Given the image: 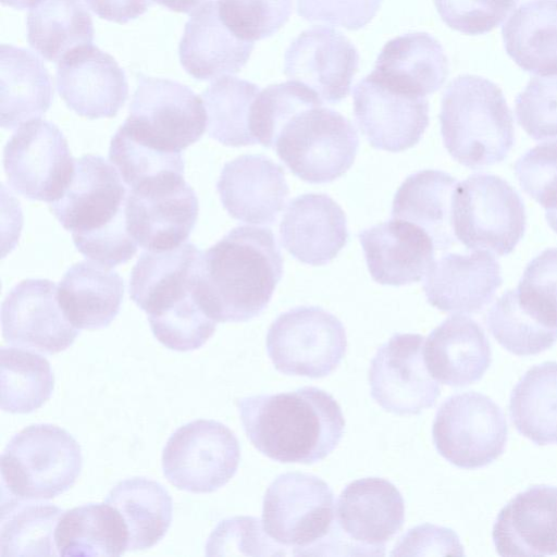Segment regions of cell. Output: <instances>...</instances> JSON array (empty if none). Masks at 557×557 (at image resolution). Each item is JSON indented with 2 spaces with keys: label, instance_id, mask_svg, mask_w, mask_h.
Instances as JSON below:
<instances>
[{
  "label": "cell",
  "instance_id": "9a60e30c",
  "mask_svg": "<svg viewBox=\"0 0 557 557\" xmlns=\"http://www.w3.org/2000/svg\"><path fill=\"white\" fill-rule=\"evenodd\" d=\"M420 334L396 333L381 345L371 360L368 381L371 397L384 410L419 414L432 407L441 387L428 371Z\"/></svg>",
  "mask_w": 557,
  "mask_h": 557
},
{
  "label": "cell",
  "instance_id": "816d5d0a",
  "mask_svg": "<svg viewBox=\"0 0 557 557\" xmlns=\"http://www.w3.org/2000/svg\"><path fill=\"white\" fill-rule=\"evenodd\" d=\"M383 0H296L297 14L309 22H323L347 29L366 26Z\"/></svg>",
  "mask_w": 557,
  "mask_h": 557
},
{
  "label": "cell",
  "instance_id": "2e32d148",
  "mask_svg": "<svg viewBox=\"0 0 557 557\" xmlns=\"http://www.w3.org/2000/svg\"><path fill=\"white\" fill-rule=\"evenodd\" d=\"M1 322L8 344L47 355L65 350L79 334L59 305L57 285L45 278L16 284L2 302Z\"/></svg>",
  "mask_w": 557,
  "mask_h": 557
},
{
  "label": "cell",
  "instance_id": "8992f818",
  "mask_svg": "<svg viewBox=\"0 0 557 557\" xmlns=\"http://www.w3.org/2000/svg\"><path fill=\"white\" fill-rule=\"evenodd\" d=\"M451 224L455 237L468 249L506 256L522 239L527 215L520 195L507 181L478 173L457 184Z\"/></svg>",
  "mask_w": 557,
  "mask_h": 557
},
{
  "label": "cell",
  "instance_id": "7402d4cb",
  "mask_svg": "<svg viewBox=\"0 0 557 557\" xmlns=\"http://www.w3.org/2000/svg\"><path fill=\"white\" fill-rule=\"evenodd\" d=\"M371 277L403 286L425 277L434 260V242L419 225L393 219L358 234Z\"/></svg>",
  "mask_w": 557,
  "mask_h": 557
},
{
  "label": "cell",
  "instance_id": "52a82bcc",
  "mask_svg": "<svg viewBox=\"0 0 557 557\" xmlns=\"http://www.w3.org/2000/svg\"><path fill=\"white\" fill-rule=\"evenodd\" d=\"M359 138L349 120L323 104L297 112L278 133V158L300 180L333 182L344 175L357 156Z\"/></svg>",
  "mask_w": 557,
  "mask_h": 557
},
{
  "label": "cell",
  "instance_id": "484cf974",
  "mask_svg": "<svg viewBox=\"0 0 557 557\" xmlns=\"http://www.w3.org/2000/svg\"><path fill=\"white\" fill-rule=\"evenodd\" d=\"M203 252L194 244L166 251H145L129 280L132 300L147 313L158 315L190 297L197 286Z\"/></svg>",
  "mask_w": 557,
  "mask_h": 557
},
{
  "label": "cell",
  "instance_id": "8fae6325",
  "mask_svg": "<svg viewBox=\"0 0 557 557\" xmlns=\"http://www.w3.org/2000/svg\"><path fill=\"white\" fill-rule=\"evenodd\" d=\"M442 457L462 469H478L505 450L508 428L502 409L486 395L466 392L448 397L438 408L432 428Z\"/></svg>",
  "mask_w": 557,
  "mask_h": 557
},
{
  "label": "cell",
  "instance_id": "d6a6232c",
  "mask_svg": "<svg viewBox=\"0 0 557 557\" xmlns=\"http://www.w3.org/2000/svg\"><path fill=\"white\" fill-rule=\"evenodd\" d=\"M507 54L523 71L557 75V0L522 3L502 28Z\"/></svg>",
  "mask_w": 557,
  "mask_h": 557
},
{
  "label": "cell",
  "instance_id": "3957f363",
  "mask_svg": "<svg viewBox=\"0 0 557 557\" xmlns=\"http://www.w3.org/2000/svg\"><path fill=\"white\" fill-rule=\"evenodd\" d=\"M127 196L111 162L85 154L75 159L72 181L62 197L49 206L82 255L112 268L137 252L126 225Z\"/></svg>",
  "mask_w": 557,
  "mask_h": 557
},
{
  "label": "cell",
  "instance_id": "836d02e7",
  "mask_svg": "<svg viewBox=\"0 0 557 557\" xmlns=\"http://www.w3.org/2000/svg\"><path fill=\"white\" fill-rule=\"evenodd\" d=\"M60 556H121L128 535L119 511L108 503H90L62 513L54 530Z\"/></svg>",
  "mask_w": 557,
  "mask_h": 557
},
{
  "label": "cell",
  "instance_id": "e0dca14e",
  "mask_svg": "<svg viewBox=\"0 0 557 557\" xmlns=\"http://www.w3.org/2000/svg\"><path fill=\"white\" fill-rule=\"evenodd\" d=\"M354 113L368 143L389 152L417 145L429 126L424 97L393 88L372 73L354 88Z\"/></svg>",
  "mask_w": 557,
  "mask_h": 557
},
{
  "label": "cell",
  "instance_id": "ac0fdd59",
  "mask_svg": "<svg viewBox=\"0 0 557 557\" xmlns=\"http://www.w3.org/2000/svg\"><path fill=\"white\" fill-rule=\"evenodd\" d=\"M284 61L287 77L311 88L323 101L336 103L350 91L359 55L341 32L313 26L293 40Z\"/></svg>",
  "mask_w": 557,
  "mask_h": 557
},
{
  "label": "cell",
  "instance_id": "60d3db41",
  "mask_svg": "<svg viewBox=\"0 0 557 557\" xmlns=\"http://www.w3.org/2000/svg\"><path fill=\"white\" fill-rule=\"evenodd\" d=\"M486 324L494 338L517 356L537 355L557 342V327L549 326L520 298L506 290L491 307Z\"/></svg>",
  "mask_w": 557,
  "mask_h": 557
},
{
  "label": "cell",
  "instance_id": "bcb514c9",
  "mask_svg": "<svg viewBox=\"0 0 557 557\" xmlns=\"http://www.w3.org/2000/svg\"><path fill=\"white\" fill-rule=\"evenodd\" d=\"M515 112L532 139L557 137V75L532 78L518 94Z\"/></svg>",
  "mask_w": 557,
  "mask_h": 557
},
{
  "label": "cell",
  "instance_id": "ba28073f",
  "mask_svg": "<svg viewBox=\"0 0 557 557\" xmlns=\"http://www.w3.org/2000/svg\"><path fill=\"white\" fill-rule=\"evenodd\" d=\"M121 126L159 150L182 152L203 135L207 112L202 98L187 86L139 74L129 114Z\"/></svg>",
  "mask_w": 557,
  "mask_h": 557
},
{
  "label": "cell",
  "instance_id": "d4e9b609",
  "mask_svg": "<svg viewBox=\"0 0 557 557\" xmlns=\"http://www.w3.org/2000/svg\"><path fill=\"white\" fill-rule=\"evenodd\" d=\"M283 247L310 265L331 262L348 240L345 212L325 194H304L287 206L280 224Z\"/></svg>",
  "mask_w": 557,
  "mask_h": 557
},
{
  "label": "cell",
  "instance_id": "30bf717a",
  "mask_svg": "<svg viewBox=\"0 0 557 557\" xmlns=\"http://www.w3.org/2000/svg\"><path fill=\"white\" fill-rule=\"evenodd\" d=\"M239 460L235 434L219 421L198 419L170 436L162 453V470L178 490L212 493L234 476Z\"/></svg>",
  "mask_w": 557,
  "mask_h": 557
},
{
  "label": "cell",
  "instance_id": "f1b7e54d",
  "mask_svg": "<svg viewBox=\"0 0 557 557\" xmlns=\"http://www.w3.org/2000/svg\"><path fill=\"white\" fill-rule=\"evenodd\" d=\"M371 73L393 88L425 97L445 83L448 60L433 36L408 33L385 44Z\"/></svg>",
  "mask_w": 557,
  "mask_h": 557
},
{
  "label": "cell",
  "instance_id": "4fadbf2b",
  "mask_svg": "<svg viewBox=\"0 0 557 557\" xmlns=\"http://www.w3.org/2000/svg\"><path fill=\"white\" fill-rule=\"evenodd\" d=\"M3 166L16 193L50 205L59 200L70 185L75 159L58 126L36 119L22 124L8 140Z\"/></svg>",
  "mask_w": 557,
  "mask_h": 557
},
{
  "label": "cell",
  "instance_id": "5bb4252c",
  "mask_svg": "<svg viewBox=\"0 0 557 557\" xmlns=\"http://www.w3.org/2000/svg\"><path fill=\"white\" fill-rule=\"evenodd\" d=\"M125 211L132 238L145 250L158 252L188 239L199 203L184 174L171 172L129 189Z\"/></svg>",
  "mask_w": 557,
  "mask_h": 557
},
{
  "label": "cell",
  "instance_id": "d590c367",
  "mask_svg": "<svg viewBox=\"0 0 557 557\" xmlns=\"http://www.w3.org/2000/svg\"><path fill=\"white\" fill-rule=\"evenodd\" d=\"M27 40L44 59L60 62L92 44L91 16L82 0H42L28 13Z\"/></svg>",
  "mask_w": 557,
  "mask_h": 557
},
{
  "label": "cell",
  "instance_id": "4316f807",
  "mask_svg": "<svg viewBox=\"0 0 557 557\" xmlns=\"http://www.w3.org/2000/svg\"><path fill=\"white\" fill-rule=\"evenodd\" d=\"M424 361L436 381L466 386L482 379L492 362L490 342L471 318L451 315L425 338Z\"/></svg>",
  "mask_w": 557,
  "mask_h": 557
},
{
  "label": "cell",
  "instance_id": "f6af8a7d",
  "mask_svg": "<svg viewBox=\"0 0 557 557\" xmlns=\"http://www.w3.org/2000/svg\"><path fill=\"white\" fill-rule=\"evenodd\" d=\"M223 24L239 39L253 42L275 34L289 18L293 0H218Z\"/></svg>",
  "mask_w": 557,
  "mask_h": 557
},
{
  "label": "cell",
  "instance_id": "f35d334b",
  "mask_svg": "<svg viewBox=\"0 0 557 557\" xmlns=\"http://www.w3.org/2000/svg\"><path fill=\"white\" fill-rule=\"evenodd\" d=\"M0 371V403L5 412H33L52 394L54 375L50 362L36 351L2 347Z\"/></svg>",
  "mask_w": 557,
  "mask_h": 557
},
{
  "label": "cell",
  "instance_id": "6f0895ef",
  "mask_svg": "<svg viewBox=\"0 0 557 557\" xmlns=\"http://www.w3.org/2000/svg\"><path fill=\"white\" fill-rule=\"evenodd\" d=\"M545 218L550 228L557 233V213L545 214Z\"/></svg>",
  "mask_w": 557,
  "mask_h": 557
},
{
  "label": "cell",
  "instance_id": "e575fe53",
  "mask_svg": "<svg viewBox=\"0 0 557 557\" xmlns=\"http://www.w3.org/2000/svg\"><path fill=\"white\" fill-rule=\"evenodd\" d=\"M106 503L121 515L128 535L127 550L154 546L168 532L173 502L168 490L146 478H132L115 484Z\"/></svg>",
  "mask_w": 557,
  "mask_h": 557
},
{
  "label": "cell",
  "instance_id": "ffe728a7",
  "mask_svg": "<svg viewBox=\"0 0 557 557\" xmlns=\"http://www.w3.org/2000/svg\"><path fill=\"white\" fill-rule=\"evenodd\" d=\"M57 88L66 106L87 119L116 115L128 95L124 71L112 55L92 45L73 50L59 62Z\"/></svg>",
  "mask_w": 557,
  "mask_h": 557
},
{
  "label": "cell",
  "instance_id": "9f6ffc18",
  "mask_svg": "<svg viewBox=\"0 0 557 557\" xmlns=\"http://www.w3.org/2000/svg\"><path fill=\"white\" fill-rule=\"evenodd\" d=\"M42 0H1L3 5H8L14 9H26V8H34Z\"/></svg>",
  "mask_w": 557,
  "mask_h": 557
},
{
  "label": "cell",
  "instance_id": "7bdbcfd3",
  "mask_svg": "<svg viewBox=\"0 0 557 557\" xmlns=\"http://www.w3.org/2000/svg\"><path fill=\"white\" fill-rule=\"evenodd\" d=\"M109 160L129 189L166 173L184 174L185 166L181 152L159 150L133 137L122 126L111 139Z\"/></svg>",
  "mask_w": 557,
  "mask_h": 557
},
{
  "label": "cell",
  "instance_id": "5b68a950",
  "mask_svg": "<svg viewBox=\"0 0 557 557\" xmlns=\"http://www.w3.org/2000/svg\"><path fill=\"white\" fill-rule=\"evenodd\" d=\"M82 466L81 446L67 431L47 423L26 426L1 455V500L53 498L73 486Z\"/></svg>",
  "mask_w": 557,
  "mask_h": 557
},
{
  "label": "cell",
  "instance_id": "603a6c76",
  "mask_svg": "<svg viewBox=\"0 0 557 557\" xmlns=\"http://www.w3.org/2000/svg\"><path fill=\"white\" fill-rule=\"evenodd\" d=\"M503 283L500 264L488 252H449L434 261L423 290L430 305L449 313H476L488 305Z\"/></svg>",
  "mask_w": 557,
  "mask_h": 557
},
{
  "label": "cell",
  "instance_id": "7a4b0ae2",
  "mask_svg": "<svg viewBox=\"0 0 557 557\" xmlns=\"http://www.w3.org/2000/svg\"><path fill=\"white\" fill-rule=\"evenodd\" d=\"M236 406L251 444L278 462L321 461L344 435L345 419L338 403L314 386L248 396L238 399Z\"/></svg>",
  "mask_w": 557,
  "mask_h": 557
},
{
  "label": "cell",
  "instance_id": "11a10c76",
  "mask_svg": "<svg viewBox=\"0 0 557 557\" xmlns=\"http://www.w3.org/2000/svg\"><path fill=\"white\" fill-rule=\"evenodd\" d=\"M160 5L175 12L193 14L195 11L213 0H153Z\"/></svg>",
  "mask_w": 557,
  "mask_h": 557
},
{
  "label": "cell",
  "instance_id": "f5cc1de1",
  "mask_svg": "<svg viewBox=\"0 0 557 557\" xmlns=\"http://www.w3.org/2000/svg\"><path fill=\"white\" fill-rule=\"evenodd\" d=\"M463 555L457 534L447 528L422 524L409 530L395 546L392 556Z\"/></svg>",
  "mask_w": 557,
  "mask_h": 557
},
{
  "label": "cell",
  "instance_id": "74e56055",
  "mask_svg": "<svg viewBox=\"0 0 557 557\" xmlns=\"http://www.w3.org/2000/svg\"><path fill=\"white\" fill-rule=\"evenodd\" d=\"M64 511L52 504L1 500L0 556H55L54 530Z\"/></svg>",
  "mask_w": 557,
  "mask_h": 557
},
{
  "label": "cell",
  "instance_id": "c3c4849f",
  "mask_svg": "<svg viewBox=\"0 0 557 557\" xmlns=\"http://www.w3.org/2000/svg\"><path fill=\"white\" fill-rule=\"evenodd\" d=\"M259 519L253 517H234L222 520L210 534L206 544V555H248L282 556L271 543Z\"/></svg>",
  "mask_w": 557,
  "mask_h": 557
},
{
  "label": "cell",
  "instance_id": "7c38bea8",
  "mask_svg": "<svg viewBox=\"0 0 557 557\" xmlns=\"http://www.w3.org/2000/svg\"><path fill=\"white\" fill-rule=\"evenodd\" d=\"M334 518L333 491L313 474L283 473L265 491L263 530L276 544L295 547L294 555L327 536Z\"/></svg>",
  "mask_w": 557,
  "mask_h": 557
},
{
  "label": "cell",
  "instance_id": "44dd1931",
  "mask_svg": "<svg viewBox=\"0 0 557 557\" xmlns=\"http://www.w3.org/2000/svg\"><path fill=\"white\" fill-rule=\"evenodd\" d=\"M216 189L232 218L256 225L275 223L289 193L282 166L263 154H243L225 163Z\"/></svg>",
  "mask_w": 557,
  "mask_h": 557
},
{
  "label": "cell",
  "instance_id": "6da1fadb",
  "mask_svg": "<svg viewBox=\"0 0 557 557\" xmlns=\"http://www.w3.org/2000/svg\"><path fill=\"white\" fill-rule=\"evenodd\" d=\"M282 275L273 232L237 226L203 252L197 297L216 322H246L268 307Z\"/></svg>",
  "mask_w": 557,
  "mask_h": 557
},
{
  "label": "cell",
  "instance_id": "db71d44e",
  "mask_svg": "<svg viewBox=\"0 0 557 557\" xmlns=\"http://www.w3.org/2000/svg\"><path fill=\"white\" fill-rule=\"evenodd\" d=\"M86 2L99 17L125 24L144 14L153 0H86Z\"/></svg>",
  "mask_w": 557,
  "mask_h": 557
},
{
  "label": "cell",
  "instance_id": "ee69618b",
  "mask_svg": "<svg viewBox=\"0 0 557 557\" xmlns=\"http://www.w3.org/2000/svg\"><path fill=\"white\" fill-rule=\"evenodd\" d=\"M153 336L166 348L190 351L200 348L214 333L216 321L202 309L196 292L173 308L148 318Z\"/></svg>",
  "mask_w": 557,
  "mask_h": 557
},
{
  "label": "cell",
  "instance_id": "1f68e13d",
  "mask_svg": "<svg viewBox=\"0 0 557 557\" xmlns=\"http://www.w3.org/2000/svg\"><path fill=\"white\" fill-rule=\"evenodd\" d=\"M457 184L455 177L438 170L410 174L394 196L392 218L419 225L432 237L436 249H448L456 239L451 206Z\"/></svg>",
  "mask_w": 557,
  "mask_h": 557
},
{
  "label": "cell",
  "instance_id": "8d00e7d4",
  "mask_svg": "<svg viewBox=\"0 0 557 557\" xmlns=\"http://www.w3.org/2000/svg\"><path fill=\"white\" fill-rule=\"evenodd\" d=\"M517 431L536 445L557 444V361L529 369L510 394Z\"/></svg>",
  "mask_w": 557,
  "mask_h": 557
},
{
  "label": "cell",
  "instance_id": "4dcf8cb0",
  "mask_svg": "<svg viewBox=\"0 0 557 557\" xmlns=\"http://www.w3.org/2000/svg\"><path fill=\"white\" fill-rule=\"evenodd\" d=\"M51 77L30 51L11 45L0 50L1 126L12 129L39 119L50 108Z\"/></svg>",
  "mask_w": 557,
  "mask_h": 557
},
{
  "label": "cell",
  "instance_id": "b9f144b4",
  "mask_svg": "<svg viewBox=\"0 0 557 557\" xmlns=\"http://www.w3.org/2000/svg\"><path fill=\"white\" fill-rule=\"evenodd\" d=\"M323 104L320 96L306 85L289 81L260 90L250 110V132L256 143L274 147L283 126L299 111Z\"/></svg>",
  "mask_w": 557,
  "mask_h": 557
},
{
  "label": "cell",
  "instance_id": "7dc6e473",
  "mask_svg": "<svg viewBox=\"0 0 557 557\" xmlns=\"http://www.w3.org/2000/svg\"><path fill=\"white\" fill-rule=\"evenodd\" d=\"M521 188L544 209L557 213V140L529 149L515 163Z\"/></svg>",
  "mask_w": 557,
  "mask_h": 557
},
{
  "label": "cell",
  "instance_id": "681fc988",
  "mask_svg": "<svg viewBox=\"0 0 557 557\" xmlns=\"http://www.w3.org/2000/svg\"><path fill=\"white\" fill-rule=\"evenodd\" d=\"M517 292L546 324L557 327V248H548L525 267Z\"/></svg>",
  "mask_w": 557,
  "mask_h": 557
},
{
  "label": "cell",
  "instance_id": "cb8c5ba5",
  "mask_svg": "<svg viewBox=\"0 0 557 557\" xmlns=\"http://www.w3.org/2000/svg\"><path fill=\"white\" fill-rule=\"evenodd\" d=\"M492 537L500 556L557 554V486L534 485L498 512Z\"/></svg>",
  "mask_w": 557,
  "mask_h": 557
},
{
  "label": "cell",
  "instance_id": "ab89813d",
  "mask_svg": "<svg viewBox=\"0 0 557 557\" xmlns=\"http://www.w3.org/2000/svg\"><path fill=\"white\" fill-rule=\"evenodd\" d=\"M260 88L250 82L223 76L201 95L208 135L225 146L256 144L250 132V110Z\"/></svg>",
  "mask_w": 557,
  "mask_h": 557
},
{
  "label": "cell",
  "instance_id": "9c48e42d",
  "mask_svg": "<svg viewBox=\"0 0 557 557\" xmlns=\"http://www.w3.org/2000/svg\"><path fill=\"white\" fill-rule=\"evenodd\" d=\"M347 348L343 323L315 306L281 313L267 334V351L274 368L286 375L319 379L331 374Z\"/></svg>",
  "mask_w": 557,
  "mask_h": 557
},
{
  "label": "cell",
  "instance_id": "f907efd6",
  "mask_svg": "<svg viewBox=\"0 0 557 557\" xmlns=\"http://www.w3.org/2000/svg\"><path fill=\"white\" fill-rule=\"evenodd\" d=\"M433 1L447 26L467 35H482L499 26L521 0Z\"/></svg>",
  "mask_w": 557,
  "mask_h": 557
},
{
  "label": "cell",
  "instance_id": "f546056e",
  "mask_svg": "<svg viewBox=\"0 0 557 557\" xmlns=\"http://www.w3.org/2000/svg\"><path fill=\"white\" fill-rule=\"evenodd\" d=\"M124 282L110 267L85 260L72 265L58 286V301L78 330L107 327L117 315Z\"/></svg>",
  "mask_w": 557,
  "mask_h": 557
},
{
  "label": "cell",
  "instance_id": "277c9868",
  "mask_svg": "<svg viewBox=\"0 0 557 557\" xmlns=\"http://www.w3.org/2000/svg\"><path fill=\"white\" fill-rule=\"evenodd\" d=\"M440 122L448 153L473 170L504 161L515 143L513 117L503 90L482 76L465 74L449 83Z\"/></svg>",
  "mask_w": 557,
  "mask_h": 557
},
{
  "label": "cell",
  "instance_id": "83f0119b",
  "mask_svg": "<svg viewBox=\"0 0 557 557\" xmlns=\"http://www.w3.org/2000/svg\"><path fill=\"white\" fill-rule=\"evenodd\" d=\"M253 42L237 38L210 1L187 21L178 47L180 61L194 78L210 81L234 74L247 63Z\"/></svg>",
  "mask_w": 557,
  "mask_h": 557
},
{
  "label": "cell",
  "instance_id": "d6986e66",
  "mask_svg": "<svg viewBox=\"0 0 557 557\" xmlns=\"http://www.w3.org/2000/svg\"><path fill=\"white\" fill-rule=\"evenodd\" d=\"M405 521V503L398 488L382 478L349 483L337 502V528L358 555H384L386 542Z\"/></svg>",
  "mask_w": 557,
  "mask_h": 557
}]
</instances>
